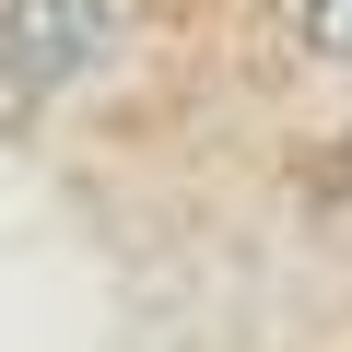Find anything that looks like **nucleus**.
<instances>
[{
  "label": "nucleus",
  "instance_id": "f257e3e1",
  "mask_svg": "<svg viewBox=\"0 0 352 352\" xmlns=\"http://www.w3.org/2000/svg\"><path fill=\"white\" fill-rule=\"evenodd\" d=\"M118 36H129V0H0V94L59 106L118 59Z\"/></svg>",
  "mask_w": 352,
  "mask_h": 352
},
{
  "label": "nucleus",
  "instance_id": "f03ea898",
  "mask_svg": "<svg viewBox=\"0 0 352 352\" xmlns=\"http://www.w3.org/2000/svg\"><path fill=\"white\" fill-rule=\"evenodd\" d=\"M282 24H294V47H317V59H352V0H282Z\"/></svg>",
  "mask_w": 352,
  "mask_h": 352
},
{
  "label": "nucleus",
  "instance_id": "7ed1b4c3",
  "mask_svg": "<svg viewBox=\"0 0 352 352\" xmlns=\"http://www.w3.org/2000/svg\"><path fill=\"white\" fill-rule=\"evenodd\" d=\"M340 176H352V141H340Z\"/></svg>",
  "mask_w": 352,
  "mask_h": 352
}]
</instances>
